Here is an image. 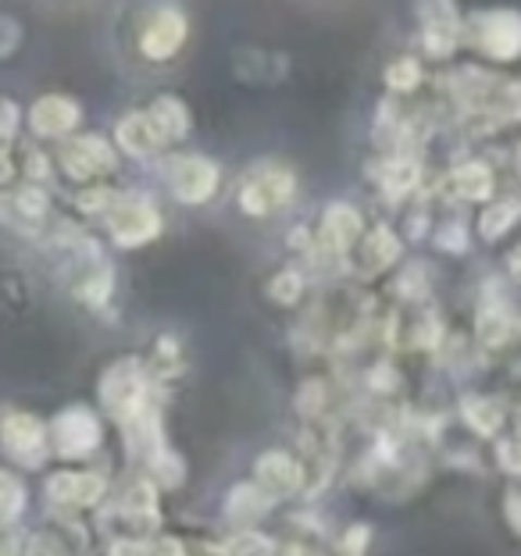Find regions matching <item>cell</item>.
Segmentation results:
<instances>
[{
  "label": "cell",
  "mask_w": 521,
  "mask_h": 556,
  "mask_svg": "<svg viewBox=\"0 0 521 556\" xmlns=\"http://www.w3.org/2000/svg\"><path fill=\"white\" fill-rule=\"evenodd\" d=\"M100 396H104L108 410L114 417H133L144 410V396H147V382L144 371L136 368L133 361H122L104 375V386H100Z\"/></svg>",
  "instance_id": "cell-1"
},
{
  "label": "cell",
  "mask_w": 521,
  "mask_h": 556,
  "mask_svg": "<svg viewBox=\"0 0 521 556\" xmlns=\"http://www.w3.org/2000/svg\"><path fill=\"white\" fill-rule=\"evenodd\" d=\"M169 182L183 204H200L219 186V168L204 157H179L169 164Z\"/></svg>",
  "instance_id": "cell-2"
},
{
  "label": "cell",
  "mask_w": 521,
  "mask_h": 556,
  "mask_svg": "<svg viewBox=\"0 0 521 556\" xmlns=\"http://www.w3.org/2000/svg\"><path fill=\"white\" fill-rule=\"evenodd\" d=\"M54 442H58L61 457H83V453H90L100 442L97 417L90 410H83V407L65 410L54 421Z\"/></svg>",
  "instance_id": "cell-3"
},
{
  "label": "cell",
  "mask_w": 521,
  "mask_h": 556,
  "mask_svg": "<svg viewBox=\"0 0 521 556\" xmlns=\"http://www.w3.org/2000/svg\"><path fill=\"white\" fill-rule=\"evenodd\" d=\"M158 211L150 204H139V200H122L119 207L111 211V232L122 247H139L147 239L158 236Z\"/></svg>",
  "instance_id": "cell-4"
},
{
  "label": "cell",
  "mask_w": 521,
  "mask_h": 556,
  "mask_svg": "<svg viewBox=\"0 0 521 556\" xmlns=\"http://www.w3.org/2000/svg\"><path fill=\"white\" fill-rule=\"evenodd\" d=\"M0 442H4V450L11 453V457H18L25 464H36L40 460V450H44V428L36 417L11 410V414L0 417Z\"/></svg>",
  "instance_id": "cell-5"
},
{
  "label": "cell",
  "mask_w": 521,
  "mask_h": 556,
  "mask_svg": "<svg viewBox=\"0 0 521 556\" xmlns=\"http://www.w3.org/2000/svg\"><path fill=\"white\" fill-rule=\"evenodd\" d=\"M289 197H294V175L278 168H264L258 175H250V182L244 186V207L250 214H269L272 207L286 204Z\"/></svg>",
  "instance_id": "cell-6"
},
{
  "label": "cell",
  "mask_w": 521,
  "mask_h": 556,
  "mask_svg": "<svg viewBox=\"0 0 521 556\" xmlns=\"http://www.w3.org/2000/svg\"><path fill=\"white\" fill-rule=\"evenodd\" d=\"M61 161H65L69 175H75V179H86V175L111 172L114 150L100 136H83V139H72V143H65V150H61Z\"/></svg>",
  "instance_id": "cell-7"
},
{
  "label": "cell",
  "mask_w": 521,
  "mask_h": 556,
  "mask_svg": "<svg viewBox=\"0 0 521 556\" xmlns=\"http://www.w3.org/2000/svg\"><path fill=\"white\" fill-rule=\"evenodd\" d=\"M183 36H186V22H183L179 11H161V15L144 29V40H139V47H144V54L150 61H164V58H172L175 50H179Z\"/></svg>",
  "instance_id": "cell-8"
},
{
  "label": "cell",
  "mask_w": 521,
  "mask_h": 556,
  "mask_svg": "<svg viewBox=\"0 0 521 556\" xmlns=\"http://www.w3.org/2000/svg\"><path fill=\"white\" fill-rule=\"evenodd\" d=\"M79 122V108L69 97H44L33 108V129L40 136H61Z\"/></svg>",
  "instance_id": "cell-9"
},
{
  "label": "cell",
  "mask_w": 521,
  "mask_h": 556,
  "mask_svg": "<svg viewBox=\"0 0 521 556\" xmlns=\"http://www.w3.org/2000/svg\"><path fill=\"white\" fill-rule=\"evenodd\" d=\"M482 47L493 58H514L521 50V18L518 15H493L482 25Z\"/></svg>",
  "instance_id": "cell-10"
},
{
  "label": "cell",
  "mask_w": 521,
  "mask_h": 556,
  "mask_svg": "<svg viewBox=\"0 0 521 556\" xmlns=\"http://www.w3.org/2000/svg\"><path fill=\"white\" fill-rule=\"evenodd\" d=\"M297 482H300V471L286 453H269V457L258 460V485L269 492V496H286V492L297 489Z\"/></svg>",
  "instance_id": "cell-11"
},
{
  "label": "cell",
  "mask_w": 521,
  "mask_h": 556,
  "mask_svg": "<svg viewBox=\"0 0 521 556\" xmlns=\"http://www.w3.org/2000/svg\"><path fill=\"white\" fill-rule=\"evenodd\" d=\"M50 496L58 503H69V507H86V503L100 500L104 482L97 475H54L50 478Z\"/></svg>",
  "instance_id": "cell-12"
},
{
  "label": "cell",
  "mask_w": 521,
  "mask_h": 556,
  "mask_svg": "<svg viewBox=\"0 0 521 556\" xmlns=\"http://www.w3.org/2000/svg\"><path fill=\"white\" fill-rule=\"evenodd\" d=\"M119 143L133 154H154V150L164 143L158 125L150 122V115H129L119 125Z\"/></svg>",
  "instance_id": "cell-13"
},
{
  "label": "cell",
  "mask_w": 521,
  "mask_h": 556,
  "mask_svg": "<svg viewBox=\"0 0 521 556\" xmlns=\"http://www.w3.org/2000/svg\"><path fill=\"white\" fill-rule=\"evenodd\" d=\"M361 232V218H358V211L353 207H333L325 214V239L333 243L336 250H347L353 239H358Z\"/></svg>",
  "instance_id": "cell-14"
},
{
  "label": "cell",
  "mask_w": 521,
  "mask_h": 556,
  "mask_svg": "<svg viewBox=\"0 0 521 556\" xmlns=\"http://www.w3.org/2000/svg\"><path fill=\"white\" fill-rule=\"evenodd\" d=\"M150 122L158 125V132L161 139H172V136H183L186 132V108L179 104V100H172V97H161L154 111H150Z\"/></svg>",
  "instance_id": "cell-15"
},
{
  "label": "cell",
  "mask_w": 521,
  "mask_h": 556,
  "mask_svg": "<svg viewBox=\"0 0 521 556\" xmlns=\"http://www.w3.org/2000/svg\"><path fill=\"white\" fill-rule=\"evenodd\" d=\"M447 186L454 189L457 197H468V200H482V197H489V189H493V179H489V172H486V168H479V164H472V168H461V172H454Z\"/></svg>",
  "instance_id": "cell-16"
},
{
  "label": "cell",
  "mask_w": 521,
  "mask_h": 556,
  "mask_svg": "<svg viewBox=\"0 0 521 556\" xmlns=\"http://www.w3.org/2000/svg\"><path fill=\"white\" fill-rule=\"evenodd\" d=\"M393 257H397V239H393L386 229H379L372 239H368V247H364V268L368 271H379Z\"/></svg>",
  "instance_id": "cell-17"
},
{
  "label": "cell",
  "mask_w": 521,
  "mask_h": 556,
  "mask_svg": "<svg viewBox=\"0 0 521 556\" xmlns=\"http://www.w3.org/2000/svg\"><path fill=\"white\" fill-rule=\"evenodd\" d=\"M18 507H22V489H18V482L11 475H0V517H4V521H11V517L18 514Z\"/></svg>",
  "instance_id": "cell-18"
},
{
  "label": "cell",
  "mask_w": 521,
  "mask_h": 556,
  "mask_svg": "<svg viewBox=\"0 0 521 556\" xmlns=\"http://www.w3.org/2000/svg\"><path fill=\"white\" fill-rule=\"evenodd\" d=\"M514 218V204H497V207H489L486 214H482V232H486L489 239H497L507 225H511Z\"/></svg>",
  "instance_id": "cell-19"
},
{
  "label": "cell",
  "mask_w": 521,
  "mask_h": 556,
  "mask_svg": "<svg viewBox=\"0 0 521 556\" xmlns=\"http://www.w3.org/2000/svg\"><path fill=\"white\" fill-rule=\"evenodd\" d=\"M389 83L397 86V90H411L418 83V65L414 61H397V65L389 68Z\"/></svg>",
  "instance_id": "cell-20"
},
{
  "label": "cell",
  "mask_w": 521,
  "mask_h": 556,
  "mask_svg": "<svg viewBox=\"0 0 521 556\" xmlns=\"http://www.w3.org/2000/svg\"><path fill=\"white\" fill-rule=\"evenodd\" d=\"M29 556H65V553H61L58 542H50L47 535H40V539H36L33 546H29Z\"/></svg>",
  "instance_id": "cell-21"
},
{
  "label": "cell",
  "mask_w": 521,
  "mask_h": 556,
  "mask_svg": "<svg viewBox=\"0 0 521 556\" xmlns=\"http://www.w3.org/2000/svg\"><path fill=\"white\" fill-rule=\"evenodd\" d=\"M11 129H15V108L4 100V104H0V139H8Z\"/></svg>",
  "instance_id": "cell-22"
},
{
  "label": "cell",
  "mask_w": 521,
  "mask_h": 556,
  "mask_svg": "<svg viewBox=\"0 0 521 556\" xmlns=\"http://www.w3.org/2000/svg\"><path fill=\"white\" fill-rule=\"evenodd\" d=\"M154 556H186V553H183V546H179V542L164 539V542H158V549H154Z\"/></svg>",
  "instance_id": "cell-23"
},
{
  "label": "cell",
  "mask_w": 521,
  "mask_h": 556,
  "mask_svg": "<svg viewBox=\"0 0 521 556\" xmlns=\"http://www.w3.org/2000/svg\"><path fill=\"white\" fill-rule=\"evenodd\" d=\"M11 175H15V164H11V154L4 147H0V182H8Z\"/></svg>",
  "instance_id": "cell-24"
},
{
  "label": "cell",
  "mask_w": 521,
  "mask_h": 556,
  "mask_svg": "<svg viewBox=\"0 0 521 556\" xmlns=\"http://www.w3.org/2000/svg\"><path fill=\"white\" fill-rule=\"evenodd\" d=\"M511 521H514V528L521 532V492H511Z\"/></svg>",
  "instance_id": "cell-25"
},
{
  "label": "cell",
  "mask_w": 521,
  "mask_h": 556,
  "mask_svg": "<svg viewBox=\"0 0 521 556\" xmlns=\"http://www.w3.org/2000/svg\"><path fill=\"white\" fill-rule=\"evenodd\" d=\"M0 556H11V549H8V542L0 539Z\"/></svg>",
  "instance_id": "cell-26"
}]
</instances>
